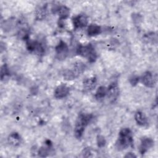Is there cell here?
<instances>
[{
  "mask_svg": "<svg viewBox=\"0 0 158 158\" xmlns=\"http://www.w3.org/2000/svg\"><path fill=\"white\" fill-rule=\"evenodd\" d=\"M133 143V139L131 131L128 128H124L118 133V137L115 143V148L118 151H122L132 146Z\"/></svg>",
  "mask_w": 158,
  "mask_h": 158,
  "instance_id": "1",
  "label": "cell"
},
{
  "mask_svg": "<svg viewBox=\"0 0 158 158\" xmlns=\"http://www.w3.org/2000/svg\"><path fill=\"white\" fill-rule=\"evenodd\" d=\"M93 118V115L91 114H86V113H80L76 120L74 133L75 136L77 138H80L84 131L86 127L90 122Z\"/></svg>",
  "mask_w": 158,
  "mask_h": 158,
  "instance_id": "2",
  "label": "cell"
},
{
  "mask_svg": "<svg viewBox=\"0 0 158 158\" xmlns=\"http://www.w3.org/2000/svg\"><path fill=\"white\" fill-rule=\"evenodd\" d=\"M77 53L79 56L87 58L89 62H94L97 58V54L91 44H80L77 49Z\"/></svg>",
  "mask_w": 158,
  "mask_h": 158,
  "instance_id": "3",
  "label": "cell"
},
{
  "mask_svg": "<svg viewBox=\"0 0 158 158\" xmlns=\"http://www.w3.org/2000/svg\"><path fill=\"white\" fill-rule=\"evenodd\" d=\"M106 95L111 102H114L117 99L119 95V87L117 82H112L109 85Z\"/></svg>",
  "mask_w": 158,
  "mask_h": 158,
  "instance_id": "4",
  "label": "cell"
},
{
  "mask_svg": "<svg viewBox=\"0 0 158 158\" xmlns=\"http://www.w3.org/2000/svg\"><path fill=\"white\" fill-rule=\"evenodd\" d=\"M55 50L57 59L62 60L67 57L69 52V48L67 44L62 40L59 41L58 44L56 46Z\"/></svg>",
  "mask_w": 158,
  "mask_h": 158,
  "instance_id": "5",
  "label": "cell"
},
{
  "mask_svg": "<svg viewBox=\"0 0 158 158\" xmlns=\"http://www.w3.org/2000/svg\"><path fill=\"white\" fill-rule=\"evenodd\" d=\"M142 83L148 88H152L156 85V80L152 73L147 71L144 72L140 78Z\"/></svg>",
  "mask_w": 158,
  "mask_h": 158,
  "instance_id": "6",
  "label": "cell"
},
{
  "mask_svg": "<svg viewBox=\"0 0 158 158\" xmlns=\"http://www.w3.org/2000/svg\"><path fill=\"white\" fill-rule=\"evenodd\" d=\"M154 145V141L152 138L149 137H144L141 139V144L139 146V152L144 154L149 149L152 148Z\"/></svg>",
  "mask_w": 158,
  "mask_h": 158,
  "instance_id": "7",
  "label": "cell"
},
{
  "mask_svg": "<svg viewBox=\"0 0 158 158\" xmlns=\"http://www.w3.org/2000/svg\"><path fill=\"white\" fill-rule=\"evenodd\" d=\"M72 22L75 28H83L86 27L88 24V18L86 15L80 14L74 17L72 19Z\"/></svg>",
  "mask_w": 158,
  "mask_h": 158,
  "instance_id": "8",
  "label": "cell"
},
{
  "mask_svg": "<svg viewBox=\"0 0 158 158\" xmlns=\"http://www.w3.org/2000/svg\"><path fill=\"white\" fill-rule=\"evenodd\" d=\"M69 93V88L65 85L58 86L54 91V97L57 99H62L67 96Z\"/></svg>",
  "mask_w": 158,
  "mask_h": 158,
  "instance_id": "9",
  "label": "cell"
},
{
  "mask_svg": "<svg viewBox=\"0 0 158 158\" xmlns=\"http://www.w3.org/2000/svg\"><path fill=\"white\" fill-rule=\"evenodd\" d=\"M52 148V143L50 140H46L43 146H42L38 150V155L41 157H47L50 153L51 148Z\"/></svg>",
  "mask_w": 158,
  "mask_h": 158,
  "instance_id": "10",
  "label": "cell"
},
{
  "mask_svg": "<svg viewBox=\"0 0 158 158\" xmlns=\"http://www.w3.org/2000/svg\"><path fill=\"white\" fill-rule=\"evenodd\" d=\"M83 83L85 89L89 91L95 88L97 83V79L95 77H88L83 80Z\"/></svg>",
  "mask_w": 158,
  "mask_h": 158,
  "instance_id": "11",
  "label": "cell"
},
{
  "mask_svg": "<svg viewBox=\"0 0 158 158\" xmlns=\"http://www.w3.org/2000/svg\"><path fill=\"white\" fill-rule=\"evenodd\" d=\"M56 11L59 16L60 20L66 19L70 14L69 9L65 6H60L57 7Z\"/></svg>",
  "mask_w": 158,
  "mask_h": 158,
  "instance_id": "12",
  "label": "cell"
},
{
  "mask_svg": "<svg viewBox=\"0 0 158 158\" xmlns=\"http://www.w3.org/2000/svg\"><path fill=\"white\" fill-rule=\"evenodd\" d=\"M86 69V65L85 64L80 61L77 62L73 64V66L72 69L73 72L75 73V74L77 76V77L83 72Z\"/></svg>",
  "mask_w": 158,
  "mask_h": 158,
  "instance_id": "13",
  "label": "cell"
},
{
  "mask_svg": "<svg viewBox=\"0 0 158 158\" xmlns=\"http://www.w3.org/2000/svg\"><path fill=\"white\" fill-rule=\"evenodd\" d=\"M135 119L136 123L140 126H145L148 123L147 118L141 111H137L135 114Z\"/></svg>",
  "mask_w": 158,
  "mask_h": 158,
  "instance_id": "14",
  "label": "cell"
},
{
  "mask_svg": "<svg viewBox=\"0 0 158 158\" xmlns=\"http://www.w3.org/2000/svg\"><path fill=\"white\" fill-rule=\"evenodd\" d=\"M101 32V28L96 24H91L88 26L87 29V33L90 36H93L100 34Z\"/></svg>",
  "mask_w": 158,
  "mask_h": 158,
  "instance_id": "15",
  "label": "cell"
},
{
  "mask_svg": "<svg viewBox=\"0 0 158 158\" xmlns=\"http://www.w3.org/2000/svg\"><path fill=\"white\" fill-rule=\"evenodd\" d=\"M20 136L17 133H12L8 137V142L12 146H18L20 143Z\"/></svg>",
  "mask_w": 158,
  "mask_h": 158,
  "instance_id": "16",
  "label": "cell"
},
{
  "mask_svg": "<svg viewBox=\"0 0 158 158\" xmlns=\"http://www.w3.org/2000/svg\"><path fill=\"white\" fill-rule=\"evenodd\" d=\"M47 14L46 7L45 6H41L36 9L35 12L36 19L37 20H43L44 19Z\"/></svg>",
  "mask_w": 158,
  "mask_h": 158,
  "instance_id": "17",
  "label": "cell"
},
{
  "mask_svg": "<svg viewBox=\"0 0 158 158\" xmlns=\"http://www.w3.org/2000/svg\"><path fill=\"white\" fill-rule=\"evenodd\" d=\"M106 94H107V88H106L105 86H101L99 87L98 89H97L95 94V97L97 99H102L106 96Z\"/></svg>",
  "mask_w": 158,
  "mask_h": 158,
  "instance_id": "18",
  "label": "cell"
},
{
  "mask_svg": "<svg viewBox=\"0 0 158 158\" xmlns=\"http://www.w3.org/2000/svg\"><path fill=\"white\" fill-rule=\"evenodd\" d=\"M63 77L66 80H73L77 78V76L75 74L72 69L65 70L63 73Z\"/></svg>",
  "mask_w": 158,
  "mask_h": 158,
  "instance_id": "19",
  "label": "cell"
},
{
  "mask_svg": "<svg viewBox=\"0 0 158 158\" xmlns=\"http://www.w3.org/2000/svg\"><path fill=\"white\" fill-rule=\"evenodd\" d=\"M10 75V72L9 69L6 64H4L1 68V80H4L6 79Z\"/></svg>",
  "mask_w": 158,
  "mask_h": 158,
  "instance_id": "20",
  "label": "cell"
},
{
  "mask_svg": "<svg viewBox=\"0 0 158 158\" xmlns=\"http://www.w3.org/2000/svg\"><path fill=\"white\" fill-rule=\"evenodd\" d=\"M97 143H98V147H99V148L104 147L106 143L104 137L102 135H98L97 136Z\"/></svg>",
  "mask_w": 158,
  "mask_h": 158,
  "instance_id": "21",
  "label": "cell"
},
{
  "mask_svg": "<svg viewBox=\"0 0 158 158\" xmlns=\"http://www.w3.org/2000/svg\"><path fill=\"white\" fill-rule=\"evenodd\" d=\"M139 80H140V78L137 75H132L129 79L130 83L132 86L136 85Z\"/></svg>",
  "mask_w": 158,
  "mask_h": 158,
  "instance_id": "22",
  "label": "cell"
},
{
  "mask_svg": "<svg viewBox=\"0 0 158 158\" xmlns=\"http://www.w3.org/2000/svg\"><path fill=\"white\" fill-rule=\"evenodd\" d=\"M83 156L85 157H88L91 156V149L88 148H86L83 151Z\"/></svg>",
  "mask_w": 158,
  "mask_h": 158,
  "instance_id": "23",
  "label": "cell"
},
{
  "mask_svg": "<svg viewBox=\"0 0 158 158\" xmlns=\"http://www.w3.org/2000/svg\"><path fill=\"white\" fill-rule=\"evenodd\" d=\"M133 20L134 21V22H137V23H139V21H141V16L139 14H133Z\"/></svg>",
  "mask_w": 158,
  "mask_h": 158,
  "instance_id": "24",
  "label": "cell"
},
{
  "mask_svg": "<svg viewBox=\"0 0 158 158\" xmlns=\"http://www.w3.org/2000/svg\"><path fill=\"white\" fill-rule=\"evenodd\" d=\"M124 157H128V158H133V157H136V156L132 152H128Z\"/></svg>",
  "mask_w": 158,
  "mask_h": 158,
  "instance_id": "25",
  "label": "cell"
}]
</instances>
